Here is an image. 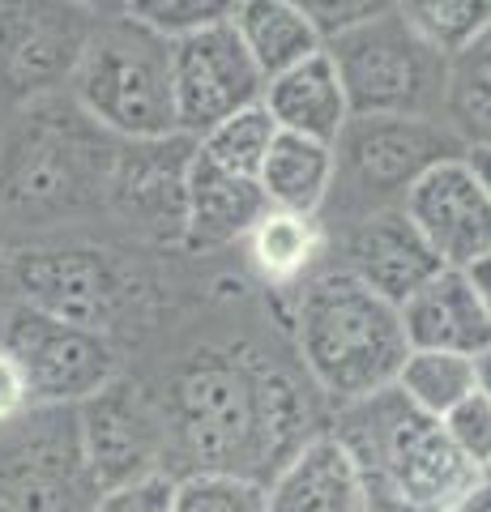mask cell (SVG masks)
Wrapping results in <instances>:
<instances>
[{"label":"cell","instance_id":"1","mask_svg":"<svg viewBox=\"0 0 491 512\" xmlns=\"http://www.w3.org/2000/svg\"><path fill=\"white\" fill-rule=\"evenodd\" d=\"M120 137L94 124L73 94L13 107L0 133V222L56 227L107 214Z\"/></svg>","mask_w":491,"mask_h":512},{"label":"cell","instance_id":"2","mask_svg":"<svg viewBox=\"0 0 491 512\" xmlns=\"http://www.w3.org/2000/svg\"><path fill=\"white\" fill-rule=\"evenodd\" d=\"M329 431L351 453L372 512H449L487 478L453 448L440 419L415 410L393 384L338 406Z\"/></svg>","mask_w":491,"mask_h":512},{"label":"cell","instance_id":"3","mask_svg":"<svg viewBox=\"0 0 491 512\" xmlns=\"http://www.w3.org/2000/svg\"><path fill=\"white\" fill-rule=\"evenodd\" d=\"M295 338L308 376L334 406L389 389L410 355L398 308L338 265L316 269L295 291Z\"/></svg>","mask_w":491,"mask_h":512},{"label":"cell","instance_id":"4","mask_svg":"<svg viewBox=\"0 0 491 512\" xmlns=\"http://www.w3.org/2000/svg\"><path fill=\"white\" fill-rule=\"evenodd\" d=\"M462 154L466 141L445 120L351 116L334 141V184L316 218L329 231L380 210H402L427 171Z\"/></svg>","mask_w":491,"mask_h":512},{"label":"cell","instance_id":"5","mask_svg":"<svg viewBox=\"0 0 491 512\" xmlns=\"http://www.w3.org/2000/svg\"><path fill=\"white\" fill-rule=\"evenodd\" d=\"M69 94L94 124L120 141H154L180 133L171 39L133 18H103L86 43Z\"/></svg>","mask_w":491,"mask_h":512},{"label":"cell","instance_id":"6","mask_svg":"<svg viewBox=\"0 0 491 512\" xmlns=\"http://www.w3.org/2000/svg\"><path fill=\"white\" fill-rule=\"evenodd\" d=\"M351 116L445 120L449 60L415 35L398 9L325 39Z\"/></svg>","mask_w":491,"mask_h":512},{"label":"cell","instance_id":"7","mask_svg":"<svg viewBox=\"0 0 491 512\" xmlns=\"http://www.w3.org/2000/svg\"><path fill=\"white\" fill-rule=\"evenodd\" d=\"M99 22L77 0H0V103L65 94Z\"/></svg>","mask_w":491,"mask_h":512},{"label":"cell","instance_id":"8","mask_svg":"<svg viewBox=\"0 0 491 512\" xmlns=\"http://www.w3.org/2000/svg\"><path fill=\"white\" fill-rule=\"evenodd\" d=\"M176 410L197 470H235L261 478L257 367H240L231 359H197L180 376Z\"/></svg>","mask_w":491,"mask_h":512},{"label":"cell","instance_id":"9","mask_svg":"<svg viewBox=\"0 0 491 512\" xmlns=\"http://www.w3.org/2000/svg\"><path fill=\"white\" fill-rule=\"evenodd\" d=\"M0 346L22 363L35 406H86L112 384L116 372V355L99 333L26 303L0 312Z\"/></svg>","mask_w":491,"mask_h":512},{"label":"cell","instance_id":"10","mask_svg":"<svg viewBox=\"0 0 491 512\" xmlns=\"http://www.w3.org/2000/svg\"><path fill=\"white\" fill-rule=\"evenodd\" d=\"M9 286L26 308H39L90 333H99L133 291L129 269L112 252L86 244L9 252Z\"/></svg>","mask_w":491,"mask_h":512},{"label":"cell","instance_id":"11","mask_svg":"<svg viewBox=\"0 0 491 512\" xmlns=\"http://www.w3.org/2000/svg\"><path fill=\"white\" fill-rule=\"evenodd\" d=\"M171 82H176L180 133L197 141L214 124L240 116L265 99V77L231 22L171 43Z\"/></svg>","mask_w":491,"mask_h":512},{"label":"cell","instance_id":"12","mask_svg":"<svg viewBox=\"0 0 491 512\" xmlns=\"http://www.w3.org/2000/svg\"><path fill=\"white\" fill-rule=\"evenodd\" d=\"M193 158L197 137L188 133L120 141L112 184H107V214L154 239L184 235V192Z\"/></svg>","mask_w":491,"mask_h":512},{"label":"cell","instance_id":"13","mask_svg":"<svg viewBox=\"0 0 491 512\" xmlns=\"http://www.w3.org/2000/svg\"><path fill=\"white\" fill-rule=\"evenodd\" d=\"M402 210L445 269H470L491 252V197L466 154L427 171Z\"/></svg>","mask_w":491,"mask_h":512},{"label":"cell","instance_id":"14","mask_svg":"<svg viewBox=\"0 0 491 512\" xmlns=\"http://www.w3.org/2000/svg\"><path fill=\"white\" fill-rule=\"evenodd\" d=\"M334 248H338L334 265L346 269L368 291H376L380 299H389L393 308L406 295H415L436 269H445L432 256V248L423 244V235L406 218V210H380L346 222V227H338Z\"/></svg>","mask_w":491,"mask_h":512},{"label":"cell","instance_id":"15","mask_svg":"<svg viewBox=\"0 0 491 512\" xmlns=\"http://www.w3.org/2000/svg\"><path fill=\"white\" fill-rule=\"evenodd\" d=\"M269 512H372L363 478L334 431L312 436L265 483Z\"/></svg>","mask_w":491,"mask_h":512},{"label":"cell","instance_id":"16","mask_svg":"<svg viewBox=\"0 0 491 512\" xmlns=\"http://www.w3.org/2000/svg\"><path fill=\"white\" fill-rule=\"evenodd\" d=\"M398 316L410 350H449L479 359L491 346V320L466 269H436L415 295L398 303Z\"/></svg>","mask_w":491,"mask_h":512},{"label":"cell","instance_id":"17","mask_svg":"<svg viewBox=\"0 0 491 512\" xmlns=\"http://www.w3.org/2000/svg\"><path fill=\"white\" fill-rule=\"evenodd\" d=\"M261 103L274 116L278 133H295V137L321 141V146H334L346 120H351V103H346V90L325 47L312 60L295 64V69L274 77V82H265Z\"/></svg>","mask_w":491,"mask_h":512},{"label":"cell","instance_id":"18","mask_svg":"<svg viewBox=\"0 0 491 512\" xmlns=\"http://www.w3.org/2000/svg\"><path fill=\"white\" fill-rule=\"evenodd\" d=\"M269 210L257 180H240L197 150L188 167L184 192V244L188 248H223L252 231V222Z\"/></svg>","mask_w":491,"mask_h":512},{"label":"cell","instance_id":"19","mask_svg":"<svg viewBox=\"0 0 491 512\" xmlns=\"http://www.w3.org/2000/svg\"><path fill=\"white\" fill-rule=\"evenodd\" d=\"M248 265L269 291H299L329 252V231L312 214H287V210H265L252 231L244 235Z\"/></svg>","mask_w":491,"mask_h":512},{"label":"cell","instance_id":"20","mask_svg":"<svg viewBox=\"0 0 491 512\" xmlns=\"http://www.w3.org/2000/svg\"><path fill=\"white\" fill-rule=\"evenodd\" d=\"M231 26L265 82H274V77L295 69V64L312 60L325 47L321 30L291 0H240L231 13Z\"/></svg>","mask_w":491,"mask_h":512},{"label":"cell","instance_id":"21","mask_svg":"<svg viewBox=\"0 0 491 512\" xmlns=\"http://www.w3.org/2000/svg\"><path fill=\"white\" fill-rule=\"evenodd\" d=\"M334 184V146L321 141L278 133L274 146L265 154V167L257 175V188L269 210H287V214H321V205Z\"/></svg>","mask_w":491,"mask_h":512},{"label":"cell","instance_id":"22","mask_svg":"<svg viewBox=\"0 0 491 512\" xmlns=\"http://www.w3.org/2000/svg\"><path fill=\"white\" fill-rule=\"evenodd\" d=\"M393 389L415 410L445 419V414L479 389V367L470 355H449V350H410L398 367Z\"/></svg>","mask_w":491,"mask_h":512},{"label":"cell","instance_id":"23","mask_svg":"<svg viewBox=\"0 0 491 512\" xmlns=\"http://www.w3.org/2000/svg\"><path fill=\"white\" fill-rule=\"evenodd\" d=\"M445 124L470 146H491V26L449 60Z\"/></svg>","mask_w":491,"mask_h":512},{"label":"cell","instance_id":"24","mask_svg":"<svg viewBox=\"0 0 491 512\" xmlns=\"http://www.w3.org/2000/svg\"><path fill=\"white\" fill-rule=\"evenodd\" d=\"M274 137H278L274 116L265 111V103H257V107L240 111V116L214 124L210 133L197 141V150L210 158L214 167L240 175V180H257L261 167H265V154H269V146H274Z\"/></svg>","mask_w":491,"mask_h":512},{"label":"cell","instance_id":"25","mask_svg":"<svg viewBox=\"0 0 491 512\" xmlns=\"http://www.w3.org/2000/svg\"><path fill=\"white\" fill-rule=\"evenodd\" d=\"M398 13L445 60L466 52L491 26V0H398Z\"/></svg>","mask_w":491,"mask_h":512},{"label":"cell","instance_id":"26","mask_svg":"<svg viewBox=\"0 0 491 512\" xmlns=\"http://www.w3.org/2000/svg\"><path fill=\"white\" fill-rule=\"evenodd\" d=\"M176 512H269L261 478L235 470H193L176 483Z\"/></svg>","mask_w":491,"mask_h":512},{"label":"cell","instance_id":"27","mask_svg":"<svg viewBox=\"0 0 491 512\" xmlns=\"http://www.w3.org/2000/svg\"><path fill=\"white\" fill-rule=\"evenodd\" d=\"M235 5L240 0H124V18L176 43L184 35H197V30L231 22Z\"/></svg>","mask_w":491,"mask_h":512},{"label":"cell","instance_id":"28","mask_svg":"<svg viewBox=\"0 0 491 512\" xmlns=\"http://www.w3.org/2000/svg\"><path fill=\"white\" fill-rule=\"evenodd\" d=\"M440 427H445V436L453 440V448L470 466H479L483 474L491 470V397L483 389L462 397V402L440 419Z\"/></svg>","mask_w":491,"mask_h":512},{"label":"cell","instance_id":"29","mask_svg":"<svg viewBox=\"0 0 491 512\" xmlns=\"http://www.w3.org/2000/svg\"><path fill=\"white\" fill-rule=\"evenodd\" d=\"M176 474L167 470H146L133 474L116 487H103L94 512H176Z\"/></svg>","mask_w":491,"mask_h":512},{"label":"cell","instance_id":"30","mask_svg":"<svg viewBox=\"0 0 491 512\" xmlns=\"http://www.w3.org/2000/svg\"><path fill=\"white\" fill-rule=\"evenodd\" d=\"M291 5L321 30V39H334L359 22H372L380 13L398 9V0H291Z\"/></svg>","mask_w":491,"mask_h":512},{"label":"cell","instance_id":"31","mask_svg":"<svg viewBox=\"0 0 491 512\" xmlns=\"http://www.w3.org/2000/svg\"><path fill=\"white\" fill-rule=\"evenodd\" d=\"M26 410H35V397H30V380L22 372V363L0 346V431L9 423H18Z\"/></svg>","mask_w":491,"mask_h":512},{"label":"cell","instance_id":"32","mask_svg":"<svg viewBox=\"0 0 491 512\" xmlns=\"http://www.w3.org/2000/svg\"><path fill=\"white\" fill-rule=\"evenodd\" d=\"M466 278H470L474 295H479L483 312H487V320H491V252H487V256H479V261H474V265L466 269Z\"/></svg>","mask_w":491,"mask_h":512},{"label":"cell","instance_id":"33","mask_svg":"<svg viewBox=\"0 0 491 512\" xmlns=\"http://www.w3.org/2000/svg\"><path fill=\"white\" fill-rule=\"evenodd\" d=\"M466 163H470L474 175H479V184L487 188V197H491V146H470L466 150Z\"/></svg>","mask_w":491,"mask_h":512},{"label":"cell","instance_id":"34","mask_svg":"<svg viewBox=\"0 0 491 512\" xmlns=\"http://www.w3.org/2000/svg\"><path fill=\"white\" fill-rule=\"evenodd\" d=\"M457 512H491V478H483V483L457 504Z\"/></svg>","mask_w":491,"mask_h":512},{"label":"cell","instance_id":"35","mask_svg":"<svg viewBox=\"0 0 491 512\" xmlns=\"http://www.w3.org/2000/svg\"><path fill=\"white\" fill-rule=\"evenodd\" d=\"M82 9H90L94 18H124V0H77Z\"/></svg>","mask_w":491,"mask_h":512},{"label":"cell","instance_id":"36","mask_svg":"<svg viewBox=\"0 0 491 512\" xmlns=\"http://www.w3.org/2000/svg\"><path fill=\"white\" fill-rule=\"evenodd\" d=\"M474 367H479V389L491 397V346L483 350V355L479 359H474Z\"/></svg>","mask_w":491,"mask_h":512},{"label":"cell","instance_id":"37","mask_svg":"<svg viewBox=\"0 0 491 512\" xmlns=\"http://www.w3.org/2000/svg\"><path fill=\"white\" fill-rule=\"evenodd\" d=\"M0 286H9V252H5V231H0Z\"/></svg>","mask_w":491,"mask_h":512},{"label":"cell","instance_id":"38","mask_svg":"<svg viewBox=\"0 0 491 512\" xmlns=\"http://www.w3.org/2000/svg\"><path fill=\"white\" fill-rule=\"evenodd\" d=\"M0 512H22V508H18V504H9L5 495H0Z\"/></svg>","mask_w":491,"mask_h":512},{"label":"cell","instance_id":"39","mask_svg":"<svg viewBox=\"0 0 491 512\" xmlns=\"http://www.w3.org/2000/svg\"><path fill=\"white\" fill-rule=\"evenodd\" d=\"M449 512H457V508H449Z\"/></svg>","mask_w":491,"mask_h":512},{"label":"cell","instance_id":"40","mask_svg":"<svg viewBox=\"0 0 491 512\" xmlns=\"http://www.w3.org/2000/svg\"><path fill=\"white\" fill-rule=\"evenodd\" d=\"M487 478H491V470H487Z\"/></svg>","mask_w":491,"mask_h":512}]
</instances>
